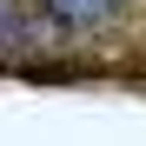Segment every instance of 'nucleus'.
Listing matches in <instances>:
<instances>
[{"instance_id":"nucleus-1","label":"nucleus","mask_w":146,"mask_h":146,"mask_svg":"<svg viewBox=\"0 0 146 146\" xmlns=\"http://www.w3.org/2000/svg\"><path fill=\"white\" fill-rule=\"evenodd\" d=\"M53 7H60L66 20H100V13L113 7V0H53Z\"/></svg>"}]
</instances>
